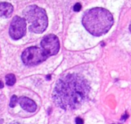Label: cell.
I'll return each instance as SVG.
<instances>
[{
  "label": "cell",
  "mask_w": 131,
  "mask_h": 124,
  "mask_svg": "<svg viewBox=\"0 0 131 124\" xmlns=\"http://www.w3.org/2000/svg\"><path fill=\"white\" fill-rule=\"evenodd\" d=\"M3 86H4V84H3V83L0 80V89H1V88H2Z\"/></svg>",
  "instance_id": "cell-14"
},
{
  "label": "cell",
  "mask_w": 131,
  "mask_h": 124,
  "mask_svg": "<svg viewBox=\"0 0 131 124\" xmlns=\"http://www.w3.org/2000/svg\"><path fill=\"white\" fill-rule=\"evenodd\" d=\"M48 56L43 49L35 46L27 48L21 55V60L25 65L33 66L40 64L48 59Z\"/></svg>",
  "instance_id": "cell-4"
},
{
  "label": "cell",
  "mask_w": 131,
  "mask_h": 124,
  "mask_svg": "<svg viewBox=\"0 0 131 124\" xmlns=\"http://www.w3.org/2000/svg\"><path fill=\"white\" fill-rule=\"evenodd\" d=\"M41 46L48 56L56 55L60 49L59 39L56 36L53 34L45 36V38L41 41Z\"/></svg>",
  "instance_id": "cell-6"
},
{
  "label": "cell",
  "mask_w": 131,
  "mask_h": 124,
  "mask_svg": "<svg viewBox=\"0 0 131 124\" xmlns=\"http://www.w3.org/2000/svg\"><path fill=\"white\" fill-rule=\"evenodd\" d=\"M89 91V85L83 77L77 74H68L57 82L52 98L58 107L73 110L86 101Z\"/></svg>",
  "instance_id": "cell-1"
},
{
  "label": "cell",
  "mask_w": 131,
  "mask_h": 124,
  "mask_svg": "<svg viewBox=\"0 0 131 124\" xmlns=\"http://www.w3.org/2000/svg\"><path fill=\"white\" fill-rule=\"evenodd\" d=\"M18 97L15 95L12 96V98H11V101H10V107H14L16 105V103H18Z\"/></svg>",
  "instance_id": "cell-10"
},
{
  "label": "cell",
  "mask_w": 131,
  "mask_h": 124,
  "mask_svg": "<svg viewBox=\"0 0 131 124\" xmlns=\"http://www.w3.org/2000/svg\"><path fill=\"white\" fill-rule=\"evenodd\" d=\"M130 32H131V23H130Z\"/></svg>",
  "instance_id": "cell-16"
},
{
  "label": "cell",
  "mask_w": 131,
  "mask_h": 124,
  "mask_svg": "<svg viewBox=\"0 0 131 124\" xmlns=\"http://www.w3.org/2000/svg\"><path fill=\"white\" fill-rule=\"evenodd\" d=\"M81 9V5L80 3H76L74 6V12H79Z\"/></svg>",
  "instance_id": "cell-11"
},
{
  "label": "cell",
  "mask_w": 131,
  "mask_h": 124,
  "mask_svg": "<svg viewBox=\"0 0 131 124\" xmlns=\"http://www.w3.org/2000/svg\"><path fill=\"white\" fill-rule=\"evenodd\" d=\"M11 124H19L18 123H11Z\"/></svg>",
  "instance_id": "cell-15"
},
{
  "label": "cell",
  "mask_w": 131,
  "mask_h": 124,
  "mask_svg": "<svg viewBox=\"0 0 131 124\" xmlns=\"http://www.w3.org/2000/svg\"><path fill=\"white\" fill-rule=\"evenodd\" d=\"M13 6L8 2H0V17L9 18L13 12Z\"/></svg>",
  "instance_id": "cell-8"
},
{
  "label": "cell",
  "mask_w": 131,
  "mask_h": 124,
  "mask_svg": "<svg viewBox=\"0 0 131 124\" xmlns=\"http://www.w3.org/2000/svg\"><path fill=\"white\" fill-rule=\"evenodd\" d=\"M84 28L93 36H101L111 28L114 24L112 14L104 8H93L87 11L82 19Z\"/></svg>",
  "instance_id": "cell-2"
},
{
  "label": "cell",
  "mask_w": 131,
  "mask_h": 124,
  "mask_svg": "<svg viewBox=\"0 0 131 124\" xmlns=\"http://www.w3.org/2000/svg\"><path fill=\"white\" fill-rule=\"evenodd\" d=\"M128 117H129V116H128L127 114H125L124 116H123V117H122V118H121V120H127V119L128 118Z\"/></svg>",
  "instance_id": "cell-13"
},
{
  "label": "cell",
  "mask_w": 131,
  "mask_h": 124,
  "mask_svg": "<svg viewBox=\"0 0 131 124\" xmlns=\"http://www.w3.org/2000/svg\"><path fill=\"white\" fill-rule=\"evenodd\" d=\"M15 81H16V78L14 74L10 73L5 76V82L8 86H13L15 83Z\"/></svg>",
  "instance_id": "cell-9"
},
{
  "label": "cell",
  "mask_w": 131,
  "mask_h": 124,
  "mask_svg": "<svg viewBox=\"0 0 131 124\" xmlns=\"http://www.w3.org/2000/svg\"><path fill=\"white\" fill-rule=\"evenodd\" d=\"M20 104V106L21 107V108L23 110H25L27 112H30V113H33L37 109V105L36 103L31 99L28 98V97H21L19 98L18 101Z\"/></svg>",
  "instance_id": "cell-7"
},
{
  "label": "cell",
  "mask_w": 131,
  "mask_h": 124,
  "mask_svg": "<svg viewBox=\"0 0 131 124\" xmlns=\"http://www.w3.org/2000/svg\"><path fill=\"white\" fill-rule=\"evenodd\" d=\"M75 122H76V124H84V120L80 117H77L75 120Z\"/></svg>",
  "instance_id": "cell-12"
},
{
  "label": "cell",
  "mask_w": 131,
  "mask_h": 124,
  "mask_svg": "<svg viewBox=\"0 0 131 124\" xmlns=\"http://www.w3.org/2000/svg\"><path fill=\"white\" fill-rule=\"evenodd\" d=\"M25 20L29 23V30L35 33H42L48 27V20L45 11L37 5H29L23 11Z\"/></svg>",
  "instance_id": "cell-3"
},
{
  "label": "cell",
  "mask_w": 131,
  "mask_h": 124,
  "mask_svg": "<svg viewBox=\"0 0 131 124\" xmlns=\"http://www.w3.org/2000/svg\"><path fill=\"white\" fill-rule=\"evenodd\" d=\"M26 32V22L25 19L18 16H15L11 22L9 27V35L15 39H19L22 38Z\"/></svg>",
  "instance_id": "cell-5"
}]
</instances>
